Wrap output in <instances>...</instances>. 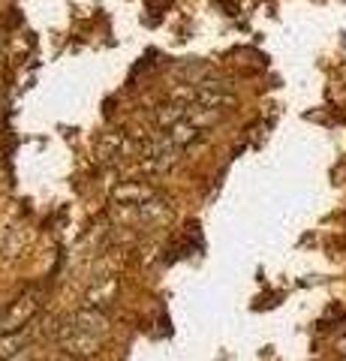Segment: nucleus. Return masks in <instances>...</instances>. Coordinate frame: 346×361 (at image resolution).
I'll return each instance as SVG.
<instances>
[{"instance_id":"obj_3","label":"nucleus","mask_w":346,"mask_h":361,"mask_svg":"<svg viewBox=\"0 0 346 361\" xmlns=\"http://www.w3.org/2000/svg\"><path fill=\"white\" fill-rule=\"evenodd\" d=\"M139 217L144 223H160L163 217H169V205L160 199H148V202H142L139 205Z\"/></svg>"},{"instance_id":"obj_2","label":"nucleus","mask_w":346,"mask_h":361,"mask_svg":"<svg viewBox=\"0 0 346 361\" xmlns=\"http://www.w3.org/2000/svg\"><path fill=\"white\" fill-rule=\"evenodd\" d=\"M166 135H169L178 148H184V145H193V142L202 139V130H199L190 118H184V121H178L175 127H169V133H166Z\"/></svg>"},{"instance_id":"obj_4","label":"nucleus","mask_w":346,"mask_h":361,"mask_svg":"<svg viewBox=\"0 0 346 361\" xmlns=\"http://www.w3.org/2000/svg\"><path fill=\"white\" fill-rule=\"evenodd\" d=\"M25 343H27V334L25 331L4 337V341H0V358H13L18 349H25Z\"/></svg>"},{"instance_id":"obj_5","label":"nucleus","mask_w":346,"mask_h":361,"mask_svg":"<svg viewBox=\"0 0 346 361\" xmlns=\"http://www.w3.org/2000/svg\"><path fill=\"white\" fill-rule=\"evenodd\" d=\"M338 353L346 358V337H343V341H338Z\"/></svg>"},{"instance_id":"obj_6","label":"nucleus","mask_w":346,"mask_h":361,"mask_svg":"<svg viewBox=\"0 0 346 361\" xmlns=\"http://www.w3.org/2000/svg\"><path fill=\"white\" fill-rule=\"evenodd\" d=\"M343 361H346V358H343Z\"/></svg>"},{"instance_id":"obj_1","label":"nucleus","mask_w":346,"mask_h":361,"mask_svg":"<svg viewBox=\"0 0 346 361\" xmlns=\"http://www.w3.org/2000/svg\"><path fill=\"white\" fill-rule=\"evenodd\" d=\"M109 331V319L97 310H82L75 313L70 325L63 329V346L70 353H94L103 343V337Z\"/></svg>"}]
</instances>
